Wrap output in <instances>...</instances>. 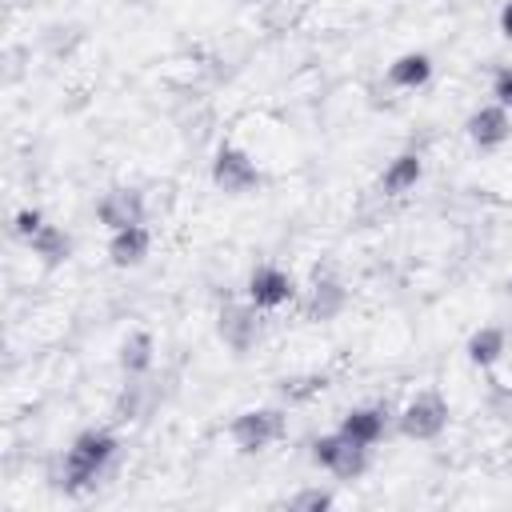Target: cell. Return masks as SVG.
Returning <instances> with one entry per match:
<instances>
[{
    "label": "cell",
    "mask_w": 512,
    "mask_h": 512,
    "mask_svg": "<svg viewBox=\"0 0 512 512\" xmlns=\"http://www.w3.org/2000/svg\"><path fill=\"white\" fill-rule=\"evenodd\" d=\"M312 460L324 464L340 480H356L368 468V448L364 444H352L344 432H332V436H320L312 444Z\"/></svg>",
    "instance_id": "6da1fadb"
},
{
    "label": "cell",
    "mask_w": 512,
    "mask_h": 512,
    "mask_svg": "<svg viewBox=\"0 0 512 512\" xmlns=\"http://www.w3.org/2000/svg\"><path fill=\"white\" fill-rule=\"evenodd\" d=\"M284 436V416L276 408H252V412H240L236 424H232V440L240 452H260L268 448L272 440Z\"/></svg>",
    "instance_id": "7a4b0ae2"
},
{
    "label": "cell",
    "mask_w": 512,
    "mask_h": 512,
    "mask_svg": "<svg viewBox=\"0 0 512 512\" xmlns=\"http://www.w3.org/2000/svg\"><path fill=\"white\" fill-rule=\"evenodd\" d=\"M444 424H448V404H444V396H436V392H420V396L404 408V416H400V428H404V436H412V440H432V436L444 432Z\"/></svg>",
    "instance_id": "3957f363"
},
{
    "label": "cell",
    "mask_w": 512,
    "mask_h": 512,
    "mask_svg": "<svg viewBox=\"0 0 512 512\" xmlns=\"http://www.w3.org/2000/svg\"><path fill=\"white\" fill-rule=\"evenodd\" d=\"M212 180H216L220 192L244 196V192L256 184V164H252V156L240 152V148H220V156H216V164H212Z\"/></svg>",
    "instance_id": "277c9868"
},
{
    "label": "cell",
    "mask_w": 512,
    "mask_h": 512,
    "mask_svg": "<svg viewBox=\"0 0 512 512\" xmlns=\"http://www.w3.org/2000/svg\"><path fill=\"white\" fill-rule=\"evenodd\" d=\"M116 452V440L108 432H84L76 444H72V456H68V476L72 480H92L96 468Z\"/></svg>",
    "instance_id": "5b68a950"
},
{
    "label": "cell",
    "mask_w": 512,
    "mask_h": 512,
    "mask_svg": "<svg viewBox=\"0 0 512 512\" xmlns=\"http://www.w3.org/2000/svg\"><path fill=\"white\" fill-rule=\"evenodd\" d=\"M468 136L480 144V148H496L512 136V120H508V108L504 104H488L480 112H472L468 120Z\"/></svg>",
    "instance_id": "8992f818"
},
{
    "label": "cell",
    "mask_w": 512,
    "mask_h": 512,
    "mask_svg": "<svg viewBox=\"0 0 512 512\" xmlns=\"http://www.w3.org/2000/svg\"><path fill=\"white\" fill-rule=\"evenodd\" d=\"M140 216H144L140 192L116 188V192H108V196L100 200V220H104L112 232H120V228H128V224H140Z\"/></svg>",
    "instance_id": "52a82bcc"
},
{
    "label": "cell",
    "mask_w": 512,
    "mask_h": 512,
    "mask_svg": "<svg viewBox=\"0 0 512 512\" xmlns=\"http://www.w3.org/2000/svg\"><path fill=\"white\" fill-rule=\"evenodd\" d=\"M148 244H152L148 228H144V224H128V228H120V232L112 236L108 256H112L116 268H136V264H144V256H148Z\"/></svg>",
    "instance_id": "ba28073f"
},
{
    "label": "cell",
    "mask_w": 512,
    "mask_h": 512,
    "mask_svg": "<svg viewBox=\"0 0 512 512\" xmlns=\"http://www.w3.org/2000/svg\"><path fill=\"white\" fill-rule=\"evenodd\" d=\"M248 296H252L256 308H276L292 296V280L280 268H256L252 280H248Z\"/></svg>",
    "instance_id": "9c48e42d"
},
{
    "label": "cell",
    "mask_w": 512,
    "mask_h": 512,
    "mask_svg": "<svg viewBox=\"0 0 512 512\" xmlns=\"http://www.w3.org/2000/svg\"><path fill=\"white\" fill-rule=\"evenodd\" d=\"M256 332H260V320H256V312H252V308H244V304L224 308V316H220V336H224V344H228V348L244 352V348L256 340Z\"/></svg>",
    "instance_id": "30bf717a"
},
{
    "label": "cell",
    "mask_w": 512,
    "mask_h": 512,
    "mask_svg": "<svg viewBox=\"0 0 512 512\" xmlns=\"http://www.w3.org/2000/svg\"><path fill=\"white\" fill-rule=\"evenodd\" d=\"M340 432H344L352 444H364V448H368V444L380 440V432H384V416H380L376 408H356V412L344 416Z\"/></svg>",
    "instance_id": "8fae6325"
},
{
    "label": "cell",
    "mask_w": 512,
    "mask_h": 512,
    "mask_svg": "<svg viewBox=\"0 0 512 512\" xmlns=\"http://www.w3.org/2000/svg\"><path fill=\"white\" fill-rule=\"evenodd\" d=\"M420 172H424L420 156H416V152H404V156H396V160L388 164V172H384L380 188H384L388 196H400V192H408V188L420 180Z\"/></svg>",
    "instance_id": "7c38bea8"
},
{
    "label": "cell",
    "mask_w": 512,
    "mask_h": 512,
    "mask_svg": "<svg viewBox=\"0 0 512 512\" xmlns=\"http://www.w3.org/2000/svg\"><path fill=\"white\" fill-rule=\"evenodd\" d=\"M388 76H392V84H400V88H416V84H424V80L432 76V60H428L424 52H408V56H400V60L388 68Z\"/></svg>",
    "instance_id": "4fadbf2b"
},
{
    "label": "cell",
    "mask_w": 512,
    "mask_h": 512,
    "mask_svg": "<svg viewBox=\"0 0 512 512\" xmlns=\"http://www.w3.org/2000/svg\"><path fill=\"white\" fill-rule=\"evenodd\" d=\"M500 356H504V332H500V328H480V332L468 340V360H472V364L492 368Z\"/></svg>",
    "instance_id": "5bb4252c"
},
{
    "label": "cell",
    "mask_w": 512,
    "mask_h": 512,
    "mask_svg": "<svg viewBox=\"0 0 512 512\" xmlns=\"http://www.w3.org/2000/svg\"><path fill=\"white\" fill-rule=\"evenodd\" d=\"M344 308V288L336 280H316L312 288V320H332Z\"/></svg>",
    "instance_id": "9a60e30c"
},
{
    "label": "cell",
    "mask_w": 512,
    "mask_h": 512,
    "mask_svg": "<svg viewBox=\"0 0 512 512\" xmlns=\"http://www.w3.org/2000/svg\"><path fill=\"white\" fill-rule=\"evenodd\" d=\"M32 248H36V256H44V264H60L72 252V240L60 228H40L32 236Z\"/></svg>",
    "instance_id": "2e32d148"
},
{
    "label": "cell",
    "mask_w": 512,
    "mask_h": 512,
    "mask_svg": "<svg viewBox=\"0 0 512 512\" xmlns=\"http://www.w3.org/2000/svg\"><path fill=\"white\" fill-rule=\"evenodd\" d=\"M120 364H124V372H144L152 364V336L148 332H132L124 340V348H120Z\"/></svg>",
    "instance_id": "e0dca14e"
},
{
    "label": "cell",
    "mask_w": 512,
    "mask_h": 512,
    "mask_svg": "<svg viewBox=\"0 0 512 512\" xmlns=\"http://www.w3.org/2000/svg\"><path fill=\"white\" fill-rule=\"evenodd\" d=\"M292 508H296V512H324V508H332V492H320V488H308V492H300V496H292Z\"/></svg>",
    "instance_id": "ac0fdd59"
},
{
    "label": "cell",
    "mask_w": 512,
    "mask_h": 512,
    "mask_svg": "<svg viewBox=\"0 0 512 512\" xmlns=\"http://www.w3.org/2000/svg\"><path fill=\"white\" fill-rule=\"evenodd\" d=\"M492 92H496V100H500L504 108H512V68L496 72V84H492Z\"/></svg>",
    "instance_id": "d6986e66"
},
{
    "label": "cell",
    "mask_w": 512,
    "mask_h": 512,
    "mask_svg": "<svg viewBox=\"0 0 512 512\" xmlns=\"http://www.w3.org/2000/svg\"><path fill=\"white\" fill-rule=\"evenodd\" d=\"M40 228H44V224H40V212H36V208H32V212H20V216H16V232H20V236H28V240H32V236H36Z\"/></svg>",
    "instance_id": "ffe728a7"
},
{
    "label": "cell",
    "mask_w": 512,
    "mask_h": 512,
    "mask_svg": "<svg viewBox=\"0 0 512 512\" xmlns=\"http://www.w3.org/2000/svg\"><path fill=\"white\" fill-rule=\"evenodd\" d=\"M500 28H504V36H512V0H508L504 12H500Z\"/></svg>",
    "instance_id": "44dd1931"
},
{
    "label": "cell",
    "mask_w": 512,
    "mask_h": 512,
    "mask_svg": "<svg viewBox=\"0 0 512 512\" xmlns=\"http://www.w3.org/2000/svg\"><path fill=\"white\" fill-rule=\"evenodd\" d=\"M508 296H512V280H508Z\"/></svg>",
    "instance_id": "7402d4cb"
}]
</instances>
